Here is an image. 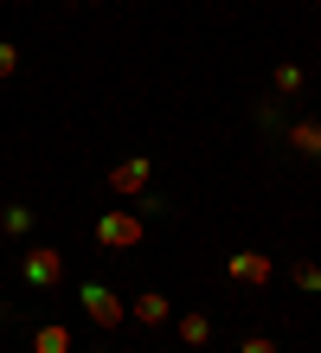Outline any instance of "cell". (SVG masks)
<instances>
[{"instance_id":"cell-1","label":"cell","mask_w":321,"mask_h":353,"mask_svg":"<svg viewBox=\"0 0 321 353\" xmlns=\"http://www.w3.org/2000/svg\"><path fill=\"white\" fill-rule=\"evenodd\" d=\"M77 308H84L97 327H122V321H128V308L116 302V289H110V283H84V289H77Z\"/></svg>"},{"instance_id":"cell-2","label":"cell","mask_w":321,"mask_h":353,"mask_svg":"<svg viewBox=\"0 0 321 353\" xmlns=\"http://www.w3.org/2000/svg\"><path fill=\"white\" fill-rule=\"evenodd\" d=\"M97 244L103 251H135L142 244V212H103L97 219Z\"/></svg>"},{"instance_id":"cell-3","label":"cell","mask_w":321,"mask_h":353,"mask_svg":"<svg viewBox=\"0 0 321 353\" xmlns=\"http://www.w3.org/2000/svg\"><path fill=\"white\" fill-rule=\"evenodd\" d=\"M148 180H155V161H148V154H122L116 168H110V193L142 199V193H148Z\"/></svg>"},{"instance_id":"cell-4","label":"cell","mask_w":321,"mask_h":353,"mask_svg":"<svg viewBox=\"0 0 321 353\" xmlns=\"http://www.w3.org/2000/svg\"><path fill=\"white\" fill-rule=\"evenodd\" d=\"M19 276H26L32 289H58L64 283V257L52 251V244H32V251L19 257Z\"/></svg>"},{"instance_id":"cell-5","label":"cell","mask_w":321,"mask_h":353,"mask_svg":"<svg viewBox=\"0 0 321 353\" xmlns=\"http://www.w3.org/2000/svg\"><path fill=\"white\" fill-rule=\"evenodd\" d=\"M225 276L244 283V289H264V283L276 276V257H264V251H238V257H225Z\"/></svg>"},{"instance_id":"cell-6","label":"cell","mask_w":321,"mask_h":353,"mask_svg":"<svg viewBox=\"0 0 321 353\" xmlns=\"http://www.w3.org/2000/svg\"><path fill=\"white\" fill-rule=\"evenodd\" d=\"M283 141H289V154H302V161H321V116H295L289 129H283Z\"/></svg>"},{"instance_id":"cell-7","label":"cell","mask_w":321,"mask_h":353,"mask_svg":"<svg viewBox=\"0 0 321 353\" xmlns=\"http://www.w3.org/2000/svg\"><path fill=\"white\" fill-rule=\"evenodd\" d=\"M128 315H135L142 327H167V321H174V302H167L161 289H142V296L128 302Z\"/></svg>"},{"instance_id":"cell-8","label":"cell","mask_w":321,"mask_h":353,"mask_svg":"<svg viewBox=\"0 0 321 353\" xmlns=\"http://www.w3.org/2000/svg\"><path fill=\"white\" fill-rule=\"evenodd\" d=\"M174 334L186 341V353H200V347L212 341V315H200V308H193V315H180V321H174Z\"/></svg>"},{"instance_id":"cell-9","label":"cell","mask_w":321,"mask_h":353,"mask_svg":"<svg viewBox=\"0 0 321 353\" xmlns=\"http://www.w3.org/2000/svg\"><path fill=\"white\" fill-rule=\"evenodd\" d=\"M32 353H77V347H71V327H64V321L32 327Z\"/></svg>"},{"instance_id":"cell-10","label":"cell","mask_w":321,"mask_h":353,"mask_svg":"<svg viewBox=\"0 0 321 353\" xmlns=\"http://www.w3.org/2000/svg\"><path fill=\"white\" fill-rule=\"evenodd\" d=\"M270 84H276V97H302V84H309V77H302V65H276V77H270Z\"/></svg>"},{"instance_id":"cell-11","label":"cell","mask_w":321,"mask_h":353,"mask_svg":"<svg viewBox=\"0 0 321 353\" xmlns=\"http://www.w3.org/2000/svg\"><path fill=\"white\" fill-rule=\"evenodd\" d=\"M0 225H7L13 238H26V232H32V205H7V212H0Z\"/></svg>"},{"instance_id":"cell-12","label":"cell","mask_w":321,"mask_h":353,"mask_svg":"<svg viewBox=\"0 0 321 353\" xmlns=\"http://www.w3.org/2000/svg\"><path fill=\"white\" fill-rule=\"evenodd\" d=\"M295 289H309V296H321V263H295Z\"/></svg>"},{"instance_id":"cell-13","label":"cell","mask_w":321,"mask_h":353,"mask_svg":"<svg viewBox=\"0 0 321 353\" xmlns=\"http://www.w3.org/2000/svg\"><path fill=\"white\" fill-rule=\"evenodd\" d=\"M19 71V46H13V39H0V77H13Z\"/></svg>"},{"instance_id":"cell-14","label":"cell","mask_w":321,"mask_h":353,"mask_svg":"<svg viewBox=\"0 0 321 353\" xmlns=\"http://www.w3.org/2000/svg\"><path fill=\"white\" fill-rule=\"evenodd\" d=\"M238 353H276V341H270V334H251V341H244Z\"/></svg>"},{"instance_id":"cell-15","label":"cell","mask_w":321,"mask_h":353,"mask_svg":"<svg viewBox=\"0 0 321 353\" xmlns=\"http://www.w3.org/2000/svg\"><path fill=\"white\" fill-rule=\"evenodd\" d=\"M90 353H110V347H90Z\"/></svg>"}]
</instances>
